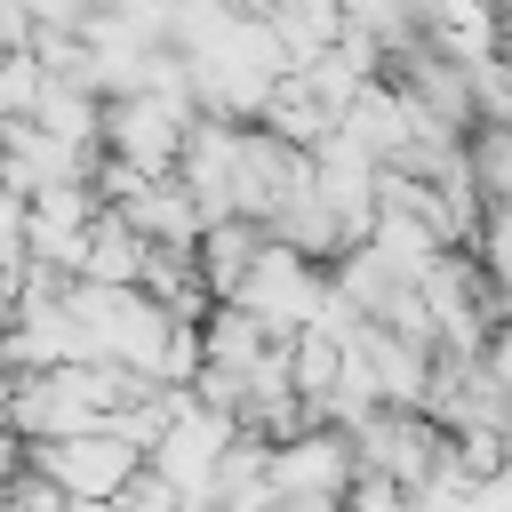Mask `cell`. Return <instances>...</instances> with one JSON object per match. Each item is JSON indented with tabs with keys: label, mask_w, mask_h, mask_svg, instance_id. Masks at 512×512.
I'll return each mask as SVG.
<instances>
[{
	"label": "cell",
	"mask_w": 512,
	"mask_h": 512,
	"mask_svg": "<svg viewBox=\"0 0 512 512\" xmlns=\"http://www.w3.org/2000/svg\"><path fill=\"white\" fill-rule=\"evenodd\" d=\"M24 448H32V472H40L48 488H64V504H72V496H120V480L144 464L112 424L56 432V440H24Z\"/></svg>",
	"instance_id": "1"
},
{
	"label": "cell",
	"mask_w": 512,
	"mask_h": 512,
	"mask_svg": "<svg viewBox=\"0 0 512 512\" xmlns=\"http://www.w3.org/2000/svg\"><path fill=\"white\" fill-rule=\"evenodd\" d=\"M256 240H264V224L256 216H208L200 224V240H192V272H200V288L208 296H232L240 288V272H248V256H256Z\"/></svg>",
	"instance_id": "2"
},
{
	"label": "cell",
	"mask_w": 512,
	"mask_h": 512,
	"mask_svg": "<svg viewBox=\"0 0 512 512\" xmlns=\"http://www.w3.org/2000/svg\"><path fill=\"white\" fill-rule=\"evenodd\" d=\"M464 512H512V480H504V464L480 472V480L464 488Z\"/></svg>",
	"instance_id": "3"
}]
</instances>
